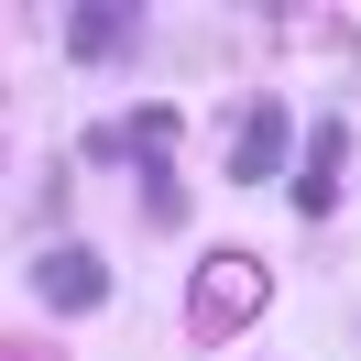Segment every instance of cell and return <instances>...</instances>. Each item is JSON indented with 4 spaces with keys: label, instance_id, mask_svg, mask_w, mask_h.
I'll return each mask as SVG.
<instances>
[{
    "label": "cell",
    "instance_id": "1",
    "mask_svg": "<svg viewBox=\"0 0 361 361\" xmlns=\"http://www.w3.org/2000/svg\"><path fill=\"white\" fill-rule=\"evenodd\" d=\"M230 176H241V186L285 176V110H274V99H252V110H241V142H230Z\"/></svg>",
    "mask_w": 361,
    "mask_h": 361
},
{
    "label": "cell",
    "instance_id": "2",
    "mask_svg": "<svg viewBox=\"0 0 361 361\" xmlns=\"http://www.w3.org/2000/svg\"><path fill=\"white\" fill-rule=\"evenodd\" d=\"M33 285H44V307H99V295H110V263H99V252H44V263H33Z\"/></svg>",
    "mask_w": 361,
    "mask_h": 361
},
{
    "label": "cell",
    "instance_id": "3",
    "mask_svg": "<svg viewBox=\"0 0 361 361\" xmlns=\"http://www.w3.org/2000/svg\"><path fill=\"white\" fill-rule=\"evenodd\" d=\"M132 11H66V55L77 66H121V55H132Z\"/></svg>",
    "mask_w": 361,
    "mask_h": 361
},
{
    "label": "cell",
    "instance_id": "4",
    "mask_svg": "<svg viewBox=\"0 0 361 361\" xmlns=\"http://www.w3.org/2000/svg\"><path fill=\"white\" fill-rule=\"evenodd\" d=\"M197 307H208V329H230V307H263V263H230V252H219V263H208L197 274Z\"/></svg>",
    "mask_w": 361,
    "mask_h": 361
}]
</instances>
